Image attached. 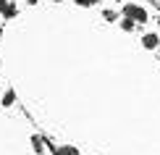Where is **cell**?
Segmentation results:
<instances>
[{"label": "cell", "instance_id": "6da1fadb", "mask_svg": "<svg viewBox=\"0 0 160 155\" xmlns=\"http://www.w3.org/2000/svg\"><path fill=\"white\" fill-rule=\"evenodd\" d=\"M121 13H123V16H129V18H134L137 24H144V21H150V16H147V11H144L142 5H134V3H126Z\"/></svg>", "mask_w": 160, "mask_h": 155}, {"label": "cell", "instance_id": "7a4b0ae2", "mask_svg": "<svg viewBox=\"0 0 160 155\" xmlns=\"http://www.w3.org/2000/svg\"><path fill=\"white\" fill-rule=\"evenodd\" d=\"M142 45H144L147 50H155L158 45H160V37H158V34H144V37H142Z\"/></svg>", "mask_w": 160, "mask_h": 155}, {"label": "cell", "instance_id": "3957f363", "mask_svg": "<svg viewBox=\"0 0 160 155\" xmlns=\"http://www.w3.org/2000/svg\"><path fill=\"white\" fill-rule=\"evenodd\" d=\"M55 155H79V147H68V145L55 147Z\"/></svg>", "mask_w": 160, "mask_h": 155}, {"label": "cell", "instance_id": "277c9868", "mask_svg": "<svg viewBox=\"0 0 160 155\" xmlns=\"http://www.w3.org/2000/svg\"><path fill=\"white\" fill-rule=\"evenodd\" d=\"M0 103H3V105H13V103H16V92H13V90L3 92V97H0Z\"/></svg>", "mask_w": 160, "mask_h": 155}, {"label": "cell", "instance_id": "5b68a950", "mask_svg": "<svg viewBox=\"0 0 160 155\" xmlns=\"http://www.w3.org/2000/svg\"><path fill=\"white\" fill-rule=\"evenodd\" d=\"M134 26H137V21H134V18L123 16V21H121V29H123V32H134Z\"/></svg>", "mask_w": 160, "mask_h": 155}, {"label": "cell", "instance_id": "8992f818", "mask_svg": "<svg viewBox=\"0 0 160 155\" xmlns=\"http://www.w3.org/2000/svg\"><path fill=\"white\" fill-rule=\"evenodd\" d=\"M32 147H34V152H37V155H42V152H45L42 139H39V137H32Z\"/></svg>", "mask_w": 160, "mask_h": 155}, {"label": "cell", "instance_id": "52a82bcc", "mask_svg": "<svg viewBox=\"0 0 160 155\" xmlns=\"http://www.w3.org/2000/svg\"><path fill=\"white\" fill-rule=\"evenodd\" d=\"M16 11H18V8H16V3H8V8L3 11V16H5V18H13V16H16Z\"/></svg>", "mask_w": 160, "mask_h": 155}, {"label": "cell", "instance_id": "ba28073f", "mask_svg": "<svg viewBox=\"0 0 160 155\" xmlns=\"http://www.w3.org/2000/svg\"><path fill=\"white\" fill-rule=\"evenodd\" d=\"M102 16H105V21H116L118 13H116V11H110V8H105V11H102Z\"/></svg>", "mask_w": 160, "mask_h": 155}, {"label": "cell", "instance_id": "9c48e42d", "mask_svg": "<svg viewBox=\"0 0 160 155\" xmlns=\"http://www.w3.org/2000/svg\"><path fill=\"white\" fill-rule=\"evenodd\" d=\"M74 3H76V5H82V8H87V5H92L95 0H74Z\"/></svg>", "mask_w": 160, "mask_h": 155}, {"label": "cell", "instance_id": "30bf717a", "mask_svg": "<svg viewBox=\"0 0 160 155\" xmlns=\"http://www.w3.org/2000/svg\"><path fill=\"white\" fill-rule=\"evenodd\" d=\"M8 3H11V0H0V13H3L5 8H8Z\"/></svg>", "mask_w": 160, "mask_h": 155}, {"label": "cell", "instance_id": "8fae6325", "mask_svg": "<svg viewBox=\"0 0 160 155\" xmlns=\"http://www.w3.org/2000/svg\"><path fill=\"white\" fill-rule=\"evenodd\" d=\"M26 3H29V5H37V3H39V0H26Z\"/></svg>", "mask_w": 160, "mask_h": 155}, {"label": "cell", "instance_id": "7c38bea8", "mask_svg": "<svg viewBox=\"0 0 160 155\" xmlns=\"http://www.w3.org/2000/svg\"><path fill=\"white\" fill-rule=\"evenodd\" d=\"M0 97H3V87H0Z\"/></svg>", "mask_w": 160, "mask_h": 155}, {"label": "cell", "instance_id": "4fadbf2b", "mask_svg": "<svg viewBox=\"0 0 160 155\" xmlns=\"http://www.w3.org/2000/svg\"><path fill=\"white\" fill-rule=\"evenodd\" d=\"M52 3H63V0H52Z\"/></svg>", "mask_w": 160, "mask_h": 155}, {"label": "cell", "instance_id": "5bb4252c", "mask_svg": "<svg viewBox=\"0 0 160 155\" xmlns=\"http://www.w3.org/2000/svg\"><path fill=\"white\" fill-rule=\"evenodd\" d=\"M158 24H160V16H158Z\"/></svg>", "mask_w": 160, "mask_h": 155}]
</instances>
